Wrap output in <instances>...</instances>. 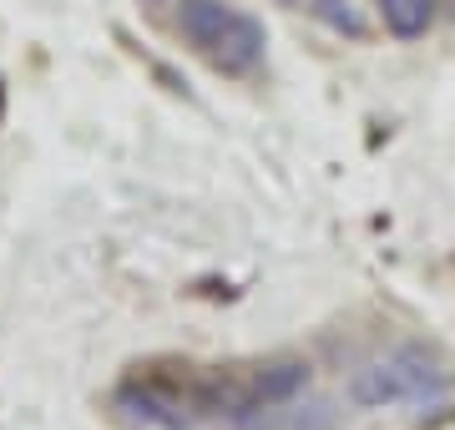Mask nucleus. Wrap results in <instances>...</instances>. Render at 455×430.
<instances>
[{"instance_id": "nucleus-1", "label": "nucleus", "mask_w": 455, "mask_h": 430, "mask_svg": "<svg viewBox=\"0 0 455 430\" xmlns=\"http://www.w3.org/2000/svg\"><path fill=\"white\" fill-rule=\"evenodd\" d=\"M451 390V370L420 345H400L395 354L385 360L364 364L355 380H349V400H355L359 410H385V405H430Z\"/></svg>"}, {"instance_id": "nucleus-2", "label": "nucleus", "mask_w": 455, "mask_h": 430, "mask_svg": "<svg viewBox=\"0 0 455 430\" xmlns=\"http://www.w3.org/2000/svg\"><path fill=\"white\" fill-rule=\"evenodd\" d=\"M309 385V364L293 360V354H278V360H263L248 370V405L238 415V426H248L259 410H278V405H293V395Z\"/></svg>"}, {"instance_id": "nucleus-3", "label": "nucleus", "mask_w": 455, "mask_h": 430, "mask_svg": "<svg viewBox=\"0 0 455 430\" xmlns=\"http://www.w3.org/2000/svg\"><path fill=\"white\" fill-rule=\"evenodd\" d=\"M263 51H268V31H263V20L248 16V11H233L223 41L208 51V67L218 71V76H253V71L263 67Z\"/></svg>"}, {"instance_id": "nucleus-4", "label": "nucleus", "mask_w": 455, "mask_h": 430, "mask_svg": "<svg viewBox=\"0 0 455 430\" xmlns=\"http://www.w3.org/2000/svg\"><path fill=\"white\" fill-rule=\"evenodd\" d=\"M228 20H233V11H228L223 0H178L172 31H178L182 46H193L197 56H208V51L223 41Z\"/></svg>"}, {"instance_id": "nucleus-5", "label": "nucleus", "mask_w": 455, "mask_h": 430, "mask_svg": "<svg viewBox=\"0 0 455 430\" xmlns=\"http://www.w3.org/2000/svg\"><path fill=\"white\" fill-rule=\"evenodd\" d=\"M374 5L395 41H420L435 26V0H374Z\"/></svg>"}, {"instance_id": "nucleus-6", "label": "nucleus", "mask_w": 455, "mask_h": 430, "mask_svg": "<svg viewBox=\"0 0 455 430\" xmlns=\"http://www.w3.org/2000/svg\"><path fill=\"white\" fill-rule=\"evenodd\" d=\"M309 16L324 26V31L344 36V41H364L370 36V20L355 0H309Z\"/></svg>"}, {"instance_id": "nucleus-7", "label": "nucleus", "mask_w": 455, "mask_h": 430, "mask_svg": "<svg viewBox=\"0 0 455 430\" xmlns=\"http://www.w3.org/2000/svg\"><path fill=\"white\" fill-rule=\"evenodd\" d=\"M0 116H5V82H0Z\"/></svg>"}, {"instance_id": "nucleus-8", "label": "nucleus", "mask_w": 455, "mask_h": 430, "mask_svg": "<svg viewBox=\"0 0 455 430\" xmlns=\"http://www.w3.org/2000/svg\"><path fill=\"white\" fill-rule=\"evenodd\" d=\"M274 5H289V11H293V5H304V0H274Z\"/></svg>"}, {"instance_id": "nucleus-9", "label": "nucleus", "mask_w": 455, "mask_h": 430, "mask_svg": "<svg viewBox=\"0 0 455 430\" xmlns=\"http://www.w3.org/2000/svg\"><path fill=\"white\" fill-rule=\"evenodd\" d=\"M142 5H167V0H142Z\"/></svg>"}]
</instances>
